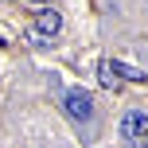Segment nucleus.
I'll list each match as a JSON object with an SVG mask.
<instances>
[{
    "mask_svg": "<svg viewBox=\"0 0 148 148\" xmlns=\"http://www.w3.org/2000/svg\"><path fill=\"white\" fill-rule=\"evenodd\" d=\"M113 74H121L125 82H148V74L136 70V66H129V62H113Z\"/></svg>",
    "mask_w": 148,
    "mask_h": 148,
    "instance_id": "obj_4",
    "label": "nucleus"
},
{
    "mask_svg": "<svg viewBox=\"0 0 148 148\" xmlns=\"http://www.w3.org/2000/svg\"><path fill=\"white\" fill-rule=\"evenodd\" d=\"M27 4H47V0H27Z\"/></svg>",
    "mask_w": 148,
    "mask_h": 148,
    "instance_id": "obj_5",
    "label": "nucleus"
},
{
    "mask_svg": "<svg viewBox=\"0 0 148 148\" xmlns=\"http://www.w3.org/2000/svg\"><path fill=\"white\" fill-rule=\"evenodd\" d=\"M35 27L43 31V35H59V31H62V12H55V8H39Z\"/></svg>",
    "mask_w": 148,
    "mask_h": 148,
    "instance_id": "obj_3",
    "label": "nucleus"
},
{
    "mask_svg": "<svg viewBox=\"0 0 148 148\" xmlns=\"http://www.w3.org/2000/svg\"><path fill=\"white\" fill-rule=\"evenodd\" d=\"M121 140L129 148H148V113L144 109H129L121 121Z\"/></svg>",
    "mask_w": 148,
    "mask_h": 148,
    "instance_id": "obj_1",
    "label": "nucleus"
},
{
    "mask_svg": "<svg viewBox=\"0 0 148 148\" xmlns=\"http://www.w3.org/2000/svg\"><path fill=\"white\" fill-rule=\"evenodd\" d=\"M62 109H66L70 121H94V97H90L86 90H66Z\"/></svg>",
    "mask_w": 148,
    "mask_h": 148,
    "instance_id": "obj_2",
    "label": "nucleus"
},
{
    "mask_svg": "<svg viewBox=\"0 0 148 148\" xmlns=\"http://www.w3.org/2000/svg\"><path fill=\"white\" fill-rule=\"evenodd\" d=\"M0 47H4V39H0Z\"/></svg>",
    "mask_w": 148,
    "mask_h": 148,
    "instance_id": "obj_6",
    "label": "nucleus"
}]
</instances>
